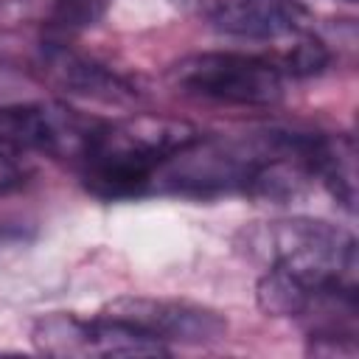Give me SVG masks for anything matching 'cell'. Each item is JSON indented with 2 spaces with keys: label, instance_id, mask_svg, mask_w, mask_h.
Wrapping results in <instances>:
<instances>
[{
  "label": "cell",
  "instance_id": "1",
  "mask_svg": "<svg viewBox=\"0 0 359 359\" xmlns=\"http://www.w3.org/2000/svg\"><path fill=\"white\" fill-rule=\"evenodd\" d=\"M199 137L202 132L194 123L168 115L140 112L112 123L101 121L76 168L93 196L107 202L135 199L151 191L165 160Z\"/></svg>",
  "mask_w": 359,
  "mask_h": 359
},
{
  "label": "cell",
  "instance_id": "2",
  "mask_svg": "<svg viewBox=\"0 0 359 359\" xmlns=\"http://www.w3.org/2000/svg\"><path fill=\"white\" fill-rule=\"evenodd\" d=\"M238 247L252 261L300 275L317 292L356 289V238L331 222L309 216L255 222L238 233Z\"/></svg>",
  "mask_w": 359,
  "mask_h": 359
},
{
  "label": "cell",
  "instance_id": "3",
  "mask_svg": "<svg viewBox=\"0 0 359 359\" xmlns=\"http://www.w3.org/2000/svg\"><path fill=\"white\" fill-rule=\"evenodd\" d=\"M168 79L188 95L230 107H275L286 76L272 59L238 50H202L171 65Z\"/></svg>",
  "mask_w": 359,
  "mask_h": 359
},
{
  "label": "cell",
  "instance_id": "4",
  "mask_svg": "<svg viewBox=\"0 0 359 359\" xmlns=\"http://www.w3.org/2000/svg\"><path fill=\"white\" fill-rule=\"evenodd\" d=\"M31 342L45 356L87 359V356H165L168 345L135 331L107 314L79 317L70 311L42 314L31 328Z\"/></svg>",
  "mask_w": 359,
  "mask_h": 359
},
{
  "label": "cell",
  "instance_id": "5",
  "mask_svg": "<svg viewBox=\"0 0 359 359\" xmlns=\"http://www.w3.org/2000/svg\"><path fill=\"white\" fill-rule=\"evenodd\" d=\"M98 123L101 121L62 104H3L0 146L14 154L36 151L76 165L84 157Z\"/></svg>",
  "mask_w": 359,
  "mask_h": 359
},
{
  "label": "cell",
  "instance_id": "6",
  "mask_svg": "<svg viewBox=\"0 0 359 359\" xmlns=\"http://www.w3.org/2000/svg\"><path fill=\"white\" fill-rule=\"evenodd\" d=\"M101 314L132 325L135 331L163 342V345H210L224 339L227 320L208 309L188 300H165V297H143V294H123L109 300Z\"/></svg>",
  "mask_w": 359,
  "mask_h": 359
},
{
  "label": "cell",
  "instance_id": "7",
  "mask_svg": "<svg viewBox=\"0 0 359 359\" xmlns=\"http://www.w3.org/2000/svg\"><path fill=\"white\" fill-rule=\"evenodd\" d=\"M39 70L50 87L67 95H76V98L101 101V104H135L137 101V90L132 81H126L112 67L84 53L70 50L65 42L48 39L42 45Z\"/></svg>",
  "mask_w": 359,
  "mask_h": 359
},
{
  "label": "cell",
  "instance_id": "8",
  "mask_svg": "<svg viewBox=\"0 0 359 359\" xmlns=\"http://www.w3.org/2000/svg\"><path fill=\"white\" fill-rule=\"evenodd\" d=\"M196 8L216 31L244 39H286L311 17L297 0H196Z\"/></svg>",
  "mask_w": 359,
  "mask_h": 359
},
{
  "label": "cell",
  "instance_id": "9",
  "mask_svg": "<svg viewBox=\"0 0 359 359\" xmlns=\"http://www.w3.org/2000/svg\"><path fill=\"white\" fill-rule=\"evenodd\" d=\"M311 174L348 213L356 210V146L351 135L317 132L311 151Z\"/></svg>",
  "mask_w": 359,
  "mask_h": 359
},
{
  "label": "cell",
  "instance_id": "10",
  "mask_svg": "<svg viewBox=\"0 0 359 359\" xmlns=\"http://www.w3.org/2000/svg\"><path fill=\"white\" fill-rule=\"evenodd\" d=\"M317 294L311 283L280 266H266L255 283V303L266 317H303Z\"/></svg>",
  "mask_w": 359,
  "mask_h": 359
},
{
  "label": "cell",
  "instance_id": "11",
  "mask_svg": "<svg viewBox=\"0 0 359 359\" xmlns=\"http://www.w3.org/2000/svg\"><path fill=\"white\" fill-rule=\"evenodd\" d=\"M109 6H112V0H53L48 20H45L48 39L65 42L67 36L95 28L104 20V14L109 11Z\"/></svg>",
  "mask_w": 359,
  "mask_h": 359
},
{
  "label": "cell",
  "instance_id": "12",
  "mask_svg": "<svg viewBox=\"0 0 359 359\" xmlns=\"http://www.w3.org/2000/svg\"><path fill=\"white\" fill-rule=\"evenodd\" d=\"M280 67L283 76H294V79H306V76H320L328 65H331V50L325 48V42L314 34H309V28L292 34V45H286L280 50V59L275 62Z\"/></svg>",
  "mask_w": 359,
  "mask_h": 359
},
{
  "label": "cell",
  "instance_id": "13",
  "mask_svg": "<svg viewBox=\"0 0 359 359\" xmlns=\"http://www.w3.org/2000/svg\"><path fill=\"white\" fill-rule=\"evenodd\" d=\"M17 157L20 154L0 146V194H8V191H14L25 182V168L20 165Z\"/></svg>",
  "mask_w": 359,
  "mask_h": 359
},
{
  "label": "cell",
  "instance_id": "14",
  "mask_svg": "<svg viewBox=\"0 0 359 359\" xmlns=\"http://www.w3.org/2000/svg\"><path fill=\"white\" fill-rule=\"evenodd\" d=\"M14 238H22V233L14 230V227H0V247L8 244V241H14Z\"/></svg>",
  "mask_w": 359,
  "mask_h": 359
},
{
  "label": "cell",
  "instance_id": "15",
  "mask_svg": "<svg viewBox=\"0 0 359 359\" xmlns=\"http://www.w3.org/2000/svg\"><path fill=\"white\" fill-rule=\"evenodd\" d=\"M348 3H353V0H348Z\"/></svg>",
  "mask_w": 359,
  "mask_h": 359
}]
</instances>
